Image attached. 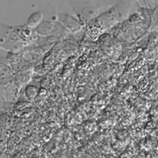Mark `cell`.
<instances>
[{
    "instance_id": "1",
    "label": "cell",
    "mask_w": 158,
    "mask_h": 158,
    "mask_svg": "<svg viewBox=\"0 0 158 158\" xmlns=\"http://www.w3.org/2000/svg\"><path fill=\"white\" fill-rule=\"evenodd\" d=\"M35 35L32 29L26 25L11 26L0 23V48L18 51L29 44Z\"/></svg>"
},
{
    "instance_id": "2",
    "label": "cell",
    "mask_w": 158,
    "mask_h": 158,
    "mask_svg": "<svg viewBox=\"0 0 158 158\" xmlns=\"http://www.w3.org/2000/svg\"><path fill=\"white\" fill-rule=\"evenodd\" d=\"M43 20V14L39 12L32 14L28 18V20L26 23V25L31 28L33 29L37 28L41 23Z\"/></svg>"
},
{
    "instance_id": "3",
    "label": "cell",
    "mask_w": 158,
    "mask_h": 158,
    "mask_svg": "<svg viewBox=\"0 0 158 158\" xmlns=\"http://www.w3.org/2000/svg\"><path fill=\"white\" fill-rule=\"evenodd\" d=\"M10 68L0 59V77H4L9 74Z\"/></svg>"
}]
</instances>
